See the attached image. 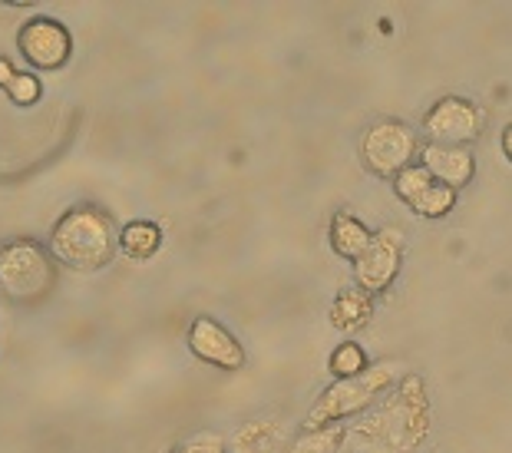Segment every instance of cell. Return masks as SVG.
Instances as JSON below:
<instances>
[{
	"instance_id": "10",
	"label": "cell",
	"mask_w": 512,
	"mask_h": 453,
	"mask_svg": "<svg viewBox=\"0 0 512 453\" xmlns=\"http://www.w3.org/2000/svg\"><path fill=\"white\" fill-rule=\"evenodd\" d=\"M294 430L288 417L281 414H258L248 417L228 434V453H285Z\"/></svg>"
},
{
	"instance_id": "17",
	"label": "cell",
	"mask_w": 512,
	"mask_h": 453,
	"mask_svg": "<svg viewBox=\"0 0 512 453\" xmlns=\"http://www.w3.org/2000/svg\"><path fill=\"white\" fill-rule=\"evenodd\" d=\"M370 361L367 358V351H364V344H357L354 338H347L341 341L337 348L328 354V371L334 374V381H344V377H357V374H364L370 368Z\"/></svg>"
},
{
	"instance_id": "11",
	"label": "cell",
	"mask_w": 512,
	"mask_h": 453,
	"mask_svg": "<svg viewBox=\"0 0 512 453\" xmlns=\"http://www.w3.org/2000/svg\"><path fill=\"white\" fill-rule=\"evenodd\" d=\"M417 163L430 172L433 179L443 182L456 192H463L476 179V156L470 146H443V143H420Z\"/></svg>"
},
{
	"instance_id": "13",
	"label": "cell",
	"mask_w": 512,
	"mask_h": 453,
	"mask_svg": "<svg viewBox=\"0 0 512 453\" xmlns=\"http://www.w3.org/2000/svg\"><path fill=\"white\" fill-rule=\"evenodd\" d=\"M328 321L337 334H357L374 321V295L361 285H344L328 308Z\"/></svg>"
},
{
	"instance_id": "9",
	"label": "cell",
	"mask_w": 512,
	"mask_h": 453,
	"mask_svg": "<svg viewBox=\"0 0 512 453\" xmlns=\"http://www.w3.org/2000/svg\"><path fill=\"white\" fill-rule=\"evenodd\" d=\"M185 348L215 371H242L248 364L245 344L235 338L232 328H225L212 315H199L189 321V328H185Z\"/></svg>"
},
{
	"instance_id": "12",
	"label": "cell",
	"mask_w": 512,
	"mask_h": 453,
	"mask_svg": "<svg viewBox=\"0 0 512 453\" xmlns=\"http://www.w3.org/2000/svg\"><path fill=\"white\" fill-rule=\"evenodd\" d=\"M370 239H374V229L361 219V215H354L351 209H337L328 222V245L337 258H344V262H357L364 252Z\"/></svg>"
},
{
	"instance_id": "6",
	"label": "cell",
	"mask_w": 512,
	"mask_h": 453,
	"mask_svg": "<svg viewBox=\"0 0 512 453\" xmlns=\"http://www.w3.org/2000/svg\"><path fill=\"white\" fill-rule=\"evenodd\" d=\"M420 133L427 143L443 146H473L486 133V110L470 96L446 93L423 113Z\"/></svg>"
},
{
	"instance_id": "14",
	"label": "cell",
	"mask_w": 512,
	"mask_h": 453,
	"mask_svg": "<svg viewBox=\"0 0 512 453\" xmlns=\"http://www.w3.org/2000/svg\"><path fill=\"white\" fill-rule=\"evenodd\" d=\"M162 242H166V232L152 219H133L119 229V255L129 258V262H149V258H156Z\"/></svg>"
},
{
	"instance_id": "20",
	"label": "cell",
	"mask_w": 512,
	"mask_h": 453,
	"mask_svg": "<svg viewBox=\"0 0 512 453\" xmlns=\"http://www.w3.org/2000/svg\"><path fill=\"white\" fill-rule=\"evenodd\" d=\"M176 453H228V437L215 434V430H199V434L185 437Z\"/></svg>"
},
{
	"instance_id": "18",
	"label": "cell",
	"mask_w": 512,
	"mask_h": 453,
	"mask_svg": "<svg viewBox=\"0 0 512 453\" xmlns=\"http://www.w3.org/2000/svg\"><path fill=\"white\" fill-rule=\"evenodd\" d=\"M433 182H437V179H433L427 169H423L420 163H413V166H407V169H403L400 176H397L394 182H390V186H394L397 199L403 202V206L410 209L413 202L420 199V192L427 189V186H433Z\"/></svg>"
},
{
	"instance_id": "21",
	"label": "cell",
	"mask_w": 512,
	"mask_h": 453,
	"mask_svg": "<svg viewBox=\"0 0 512 453\" xmlns=\"http://www.w3.org/2000/svg\"><path fill=\"white\" fill-rule=\"evenodd\" d=\"M17 73H20V70L14 67V63H10L7 57H0V90H7V86L14 83Z\"/></svg>"
},
{
	"instance_id": "22",
	"label": "cell",
	"mask_w": 512,
	"mask_h": 453,
	"mask_svg": "<svg viewBox=\"0 0 512 453\" xmlns=\"http://www.w3.org/2000/svg\"><path fill=\"white\" fill-rule=\"evenodd\" d=\"M499 149H503L506 163H512V123H506L503 133H499Z\"/></svg>"
},
{
	"instance_id": "7",
	"label": "cell",
	"mask_w": 512,
	"mask_h": 453,
	"mask_svg": "<svg viewBox=\"0 0 512 453\" xmlns=\"http://www.w3.org/2000/svg\"><path fill=\"white\" fill-rule=\"evenodd\" d=\"M403 258H407V232L397 222H387L374 229L367 252L351 265L354 268V285H361L367 295H387L397 285Z\"/></svg>"
},
{
	"instance_id": "19",
	"label": "cell",
	"mask_w": 512,
	"mask_h": 453,
	"mask_svg": "<svg viewBox=\"0 0 512 453\" xmlns=\"http://www.w3.org/2000/svg\"><path fill=\"white\" fill-rule=\"evenodd\" d=\"M7 96H10V103L14 106H34L40 96H43V86H40V80L34 77V73H17L14 77V83L7 86Z\"/></svg>"
},
{
	"instance_id": "3",
	"label": "cell",
	"mask_w": 512,
	"mask_h": 453,
	"mask_svg": "<svg viewBox=\"0 0 512 453\" xmlns=\"http://www.w3.org/2000/svg\"><path fill=\"white\" fill-rule=\"evenodd\" d=\"M403 374H407L403 371V361L384 358V361L370 364L364 374L344 377V381H331L318 394V401L311 404V411H308V417H304L301 427L314 430V427L354 424V420L367 417L390 391H394Z\"/></svg>"
},
{
	"instance_id": "1",
	"label": "cell",
	"mask_w": 512,
	"mask_h": 453,
	"mask_svg": "<svg viewBox=\"0 0 512 453\" xmlns=\"http://www.w3.org/2000/svg\"><path fill=\"white\" fill-rule=\"evenodd\" d=\"M433 397L427 377L407 371L367 417L347 424V450L354 453H423L433 437Z\"/></svg>"
},
{
	"instance_id": "16",
	"label": "cell",
	"mask_w": 512,
	"mask_h": 453,
	"mask_svg": "<svg viewBox=\"0 0 512 453\" xmlns=\"http://www.w3.org/2000/svg\"><path fill=\"white\" fill-rule=\"evenodd\" d=\"M456 202H460V192L443 186V182H433V186H427L420 192V199L413 202L410 212L420 215V219L437 222V219H446V215L456 209Z\"/></svg>"
},
{
	"instance_id": "4",
	"label": "cell",
	"mask_w": 512,
	"mask_h": 453,
	"mask_svg": "<svg viewBox=\"0 0 512 453\" xmlns=\"http://www.w3.org/2000/svg\"><path fill=\"white\" fill-rule=\"evenodd\" d=\"M57 288V262L50 248L34 239L0 245V295L14 305H40Z\"/></svg>"
},
{
	"instance_id": "2",
	"label": "cell",
	"mask_w": 512,
	"mask_h": 453,
	"mask_svg": "<svg viewBox=\"0 0 512 453\" xmlns=\"http://www.w3.org/2000/svg\"><path fill=\"white\" fill-rule=\"evenodd\" d=\"M47 248L57 265L80 275H93L116 258L119 229L106 209L93 206V202H76L53 222Z\"/></svg>"
},
{
	"instance_id": "15",
	"label": "cell",
	"mask_w": 512,
	"mask_h": 453,
	"mask_svg": "<svg viewBox=\"0 0 512 453\" xmlns=\"http://www.w3.org/2000/svg\"><path fill=\"white\" fill-rule=\"evenodd\" d=\"M347 444V424L334 427H301L294 430L285 453H341Z\"/></svg>"
},
{
	"instance_id": "5",
	"label": "cell",
	"mask_w": 512,
	"mask_h": 453,
	"mask_svg": "<svg viewBox=\"0 0 512 453\" xmlns=\"http://www.w3.org/2000/svg\"><path fill=\"white\" fill-rule=\"evenodd\" d=\"M420 136L410 123L397 116H377L357 136V159L367 169V176L394 182L407 166L417 163Z\"/></svg>"
},
{
	"instance_id": "8",
	"label": "cell",
	"mask_w": 512,
	"mask_h": 453,
	"mask_svg": "<svg viewBox=\"0 0 512 453\" xmlns=\"http://www.w3.org/2000/svg\"><path fill=\"white\" fill-rule=\"evenodd\" d=\"M17 53L37 73H57L73 57V34L57 17H30L17 30Z\"/></svg>"
}]
</instances>
